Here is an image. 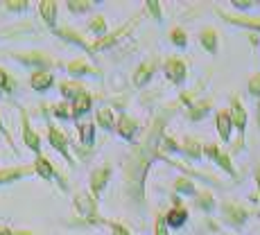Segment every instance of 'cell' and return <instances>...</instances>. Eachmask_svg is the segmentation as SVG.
I'll use <instances>...</instances> for the list:
<instances>
[{
	"instance_id": "6da1fadb",
	"label": "cell",
	"mask_w": 260,
	"mask_h": 235,
	"mask_svg": "<svg viewBox=\"0 0 260 235\" xmlns=\"http://www.w3.org/2000/svg\"><path fill=\"white\" fill-rule=\"evenodd\" d=\"M222 213H224V219H226L231 226H236V228L242 226V224L249 219V215H251V211H249V208L240 206V204H231V202L224 204V206H222Z\"/></svg>"
},
{
	"instance_id": "7a4b0ae2",
	"label": "cell",
	"mask_w": 260,
	"mask_h": 235,
	"mask_svg": "<svg viewBox=\"0 0 260 235\" xmlns=\"http://www.w3.org/2000/svg\"><path fill=\"white\" fill-rule=\"evenodd\" d=\"M231 118H233V127H236L240 143H244V129H247V111H244L242 102L238 97H231Z\"/></svg>"
},
{
	"instance_id": "3957f363",
	"label": "cell",
	"mask_w": 260,
	"mask_h": 235,
	"mask_svg": "<svg viewBox=\"0 0 260 235\" xmlns=\"http://www.w3.org/2000/svg\"><path fill=\"white\" fill-rule=\"evenodd\" d=\"M215 124H217L219 138H222L224 143H229V141H231V129H233L231 109H222V111H217V116H215Z\"/></svg>"
},
{
	"instance_id": "277c9868",
	"label": "cell",
	"mask_w": 260,
	"mask_h": 235,
	"mask_svg": "<svg viewBox=\"0 0 260 235\" xmlns=\"http://www.w3.org/2000/svg\"><path fill=\"white\" fill-rule=\"evenodd\" d=\"M206 154L213 158L215 163L219 165V167L224 170V172H229L231 177H236V170H233V163H231V158H229V154H224L222 149L217 147V145H208V147H206Z\"/></svg>"
},
{
	"instance_id": "5b68a950",
	"label": "cell",
	"mask_w": 260,
	"mask_h": 235,
	"mask_svg": "<svg viewBox=\"0 0 260 235\" xmlns=\"http://www.w3.org/2000/svg\"><path fill=\"white\" fill-rule=\"evenodd\" d=\"M166 75H168L170 79H172L174 84H181L183 79H186V63H183L179 57L168 59V63H166Z\"/></svg>"
},
{
	"instance_id": "8992f818",
	"label": "cell",
	"mask_w": 260,
	"mask_h": 235,
	"mask_svg": "<svg viewBox=\"0 0 260 235\" xmlns=\"http://www.w3.org/2000/svg\"><path fill=\"white\" fill-rule=\"evenodd\" d=\"M199 43L204 46V50H206V52L215 54V52H217V48H219V43H217V32H215L213 27L202 29V34H199Z\"/></svg>"
},
{
	"instance_id": "52a82bcc",
	"label": "cell",
	"mask_w": 260,
	"mask_h": 235,
	"mask_svg": "<svg viewBox=\"0 0 260 235\" xmlns=\"http://www.w3.org/2000/svg\"><path fill=\"white\" fill-rule=\"evenodd\" d=\"M186 219H188V211H186V208H183V206H174L172 211L168 213L166 222H168V226L179 228V226H183V224H186Z\"/></svg>"
},
{
	"instance_id": "ba28073f",
	"label": "cell",
	"mask_w": 260,
	"mask_h": 235,
	"mask_svg": "<svg viewBox=\"0 0 260 235\" xmlns=\"http://www.w3.org/2000/svg\"><path fill=\"white\" fill-rule=\"evenodd\" d=\"M109 174H111V170H109V167H100V170H95V172H93V177H91V186H93V192H95V194L102 192L104 183L109 181Z\"/></svg>"
},
{
	"instance_id": "9c48e42d",
	"label": "cell",
	"mask_w": 260,
	"mask_h": 235,
	"mask_svg": "<svg viewBox=\"0 0 260 235\" xmlns=\"http://www.w3.org/2000/svg\"><path fill=\"white\" fill-rule=\"evenodd\" d=\"M29 84H32L34 91H46V88L52 86V75L50 73H37V75H32Z\"/></svg>"
},
{
	"instance_id": "30bf717a",
	"label": "cell",
	"mask_w": 260,
	"mask_h": 235,
	"mask_svg": "<svg viewBox=\"0 0 260 235\" xmlns=\"http://www.w3.org/2000/svg\"><path fill=\"white\" fill-rule=\"evenodd\" d=\"M23 131H25V143H27V147H32L34 152H41V145H39V138H37V133L29 129V122H27V116H23Z\"/></svg>"
},
{
	"instance_id": "8fae6325",
	"label": "cell",
	"mask_w": 260,
	"mask_h": 235,
	"mask_svg": "<svg viewBox=\"0 0 260 235\" xmlns=\"http://www.w3.org/2000/svg\"><path fill=\"white\" fill-rule=\"evenodd\" d=\"M88 107H91V95L82 93L73 104V116H82L84 111H88Z\"/></svg>"
},
{
	"instance_id": "7c38bea8",
	"label": "cell",
	"mask_w": 260,
	"mask_h": 235,
	"mask_svg": "<svg viewBox=\"0 0 260 235\" xmlns=\"http://www.w3.org/2000/svg\"><path fill=\"white\" fill-rule=\"evenodd\" d=\"M48 136H50V143L54 145V147L59 149V152H66V136H63L59 129H54V127H50V131H48Z\"/></svg>"
},
{
	"instance_id": "4fadbf2b",
	"label": "cell",
	"mask_w": 260,
	"mask_h": 235,
	"mask_svg": "<svg viewBox=\"0 0 260 235\" xmlns=\"http://www.w3.org/2000/svg\"><path fill=\"white\" fill-rule=\"evenodd\" d=\"M208 109H211V102H208V99L192 104V107H190V120H202L208 113Z\"/></svg>"
},
{
	"instance_id": "5bb4252c",
	"label": "cell",
	"mask_w": 260,
	"mask_h": 235,
	"mask_svg": "<svg viewBox=\"0 0 260 235\" xmlns=\"http://www.w3.org/2000/svg\"><path fill=\"white\" fill-rule=\"evenodd\" d=\"M75 202H77L79 213H84V215H93L95 213V204L86 197V194H77V197H75Z\"/></svg>"
},
{
	"instance_id": "9a60e30c",
	"label": "cell",
	"mask_w": 260,
	"mask_h": 235,
	"mask_svg": "<svg viewBox=\"0 0 260 235\" xmlns=\"http://www.w3.org/2000/svg\"><path fill=\"white\" fill-rule=\"evenodd\" d=\"M183 152L188 154L190 158H199L202 156V145H199L197 141H192V138H186V143H183Z\"/></svg>"
},
{
	"instance_id": "2e32d148",
	"label": "cell",
	"mask_w": 260,
	"mask_h": 235,
	"mask_svg": "<svg viewBox=\"0 0 260 235\" xmlns=\"http://www.w3.org/2000/svg\"><path fill=\"white\" fill-rule=\"evenodd\" d=\"M154 73V61H147V63H143L141 68L136 71V84H145L149 79V75Z\"/></svg>"
},
{
	"instance_id": "e0dca14e",
	"label": "cell",
	"mask_w": 260,
	"mask_h": 235,
	"mask_svg": "<svg viewBox=\"0 0 260 235\" xmlns=\"http://www.w3.org/2000/svg\"><path fill=\"white\" fill-rule=\"evenodd\" d=\"M134 131H136V124L132 122L127 116H122L120 118V136H124V138H132L134 136Z\"/></svg>"
},
{
	"instance_id": "ac0fdd59",
	"label": "cell",
	"mask_w": 260,
	"mask_h": 235,
	"mask_svg": "<svg viewBox=\"0 0 260 235\" xmlns=\"http://www.w3.org/2000/svg\"><path fill=\"white\" fill-rule=\"evenodd\" d=\"M41 14H43V18L52 25L54 16H57V3H41Z\"/></svg>"
},
{
	"instance_id": "d6986e66",
	"label": "cell",
	"mask_w": 260,
	"mask_h": 235,
	"mask_svg": "<svg viewBox=\"0 0 260 235\" xmlns=\"http://www.w3.org/2000/svg\"><path fill=\"white\" fill-rule=\"evenodd\" d=\"M197 206L204 208V211H213V206H215L213 194L211 192H199L197 194Z\"/></svg>"
},
{
	"instance_id": "ffe728a7",
	"label": "cell",
	"mask_w": 260,
	"mask_h": 235,
	"mask_svg": "<svg viewBox=\"0 0 260 235\" xmlns=\"http://www.w3.org/2000/svg\"><path fill=\"white\" fill-rule=\"evenodd\" d=\"M29 170H3L0 172V183H7L12 181V179H21L23 174H27Z\"/></svg>"
},
{
	"instance_id": "44dd1931",
	"label": "cell",
	"mask_w": 260,
	"mask_h": 235,
	"mask_svg": "<svg viewBox=\"0 0 260 235\" xmlns=\"http://www.w3.org/2000/svg\"><path fill=\"white\" fill-rule=\"evenodd\" d=\"M98 122L102 124V127H107V129H113V111H109V109H100Z\"/></svg>"
},
{
	"instance_id": "7402d4cb",
	"label": "cell",
	"mask_w": 260,
	"mask_h": 235,
	"mask_svg": "<svg viewBox=\"0 0 260 235\" xmlns=\"http://www.w3.org/2000/svg\"><path fill=\"white\" fill-rule=\"evenodd\" d=\"M170 39H172V43H174V46H179V48H183V46H186V32H183V29L181 27H174L172 29V32H170Z\"/></svg>"
},
{
	"instance_id": "603a6c76",
	"label": "cell",
	"mask_w": 260,
	"mask_h": 235,
	"mask_svg": "<svg viewBox=\"0 0 260 235\" xmlns=\"http://www.w3.org/2000/svg\"><path fill=\"white\" fill-rule=\"evenodd\" d=\"M37 172L41 174V177L50 179V177H52V165H50L43 156H39V161H37Z\"/></svg>"
},
{
	"instance_id": "cb8c5ba5",
	"label": "cell",
	"mask_w": 260,
	"mask_h": 235,
	"mask_svg": "<svg viewBox=\"0 0 260 235\" xmlns=\"http://www.w3.org/2000/svg\"><path fill=\"white\" fill-rule=\"evenodd\" d=\"M249 93L253 95V97H260V73H256L251 79H249Z\"/></svg>"
},
{
	"instance_id": "d4e9b609",
	"label": "cell",
	"mask_w": 260,
	"mask_h": 235,
	"mask_svg": "<svg viewBox=\"0 0 260 235\" xmlns=\"http://www.w3.org/2000/svg\"><path fill=\"white\" fill-rule=\"evenodd\" d=\"M79 129H82V138H84V143L91 145V143H93V124H91V122L79 124Z\"/></svg>"
},
{
	"instance_id": "484cf974",
	"label": "cell",
	"mask_w": 260,
	"mask_h": 235,
	"mask_svg": "<svg viewBox=\"0 0 260 235\" xmlns=\"http://www.w3.org/2000/svg\"><path fill=\"white\" fill-rule=\"evenodd\" d=\"M177 190L179 192H188V194H194V186L188 181V179H179L177 181Z\"/></svg>"
},
{
	"instance_id": "4316f807",
	"label": "cell",
	"mask_w": 260,
	"mask_h": 235,
	"mask_svg": "<svg viewBox=\"0 0 260 235\" xmlns=\"http://www.w3.org/2000/svg\"><path fill=\"white\" fill-rule=\"evenodd\" d=\"M233 7L240 9V12H247V9H251V7H256L258 3H251V0H233Z\"/></svg>"
},
{
	"instance_id": "83f0119b",
	"label": "cell",
	"mask_w": 260,
	"mask_h": 235,
	"mask_svg": "<svg viewBox=\"0 0 260 235\" xmlns=\"http://www.w3.org/2000/svg\"><path fill=\"white\" fill-rule=\"evenodd\" d=\"M61 91H63V95H66V97H68V93H77V95H82V86H79V84H61Z\"/></svg>"
},
{
	"instance_id": "f1b7e54d",
	"label": "cell",
	"mask_w": 260,
	"mask_h": 235,
	"mask_svg": "<svg viewBox=\"0 0 260 235\" xmlns=\"http://www.w3.org/2000/svg\"><path fill=\"white\" fill-rule=\"evenodd\" d=\"M91 29H95V32H102V29H107V23H104V18H102V16L93 18V23H91Z\"/></svg>"
},
{
	"instance_id": "f546056e",
	"label": "cell",
	"mask_w": 260,
	"mask_h": 235,
	"mask_svg": "<svg viewBox=\"0 0 260 235\" xmlns=\"http://www.w3.org/2000/svg\"><path fill=\"white\" fill-rule=\"evenodd\" d=\"M156 235H168V222L163 217L156 219Z\"/></svg>"
},
{
	"instance_id": "4dcf8cb0",
	"label": "cell",
	"mask_w": 260,
	"mask_h": 235,
	"mask_svg": "<svg viewBox=\"0 0 260 235\" xmlns=\"http://www.w3.org/2000/svg\"><path fill=\"white\" fill-rule=\"evenodd\" d=\"M0 88H12V79L3 68H0Z\"/></svg>"
},
{
	"instance_id": "1f68e13d",
	"label": "cell",
	"mask_w": 260,
	"mask_h": 235,
	"mask_svg": "<svg viewBox=\"0 0 260 235\" xmlns=\"http://www.w3.org/2000/svg\"><path fill=\"white\" fill-rule=\"evenodd\" d=\"M147 9L154 14L156 18H161V7H158V3H147Z\"/></svg>"
},
{
	"instance_id": "d6a6232c",
	"label": "cell",
	"mask_w": 260,
	"mask_h": 235,
	"mask_svg": "<svg viewBox=\"0 0 260 235\" xmlns=\"http://www.w3.org/2000/svg\"><path fill=\"white\" fill-rule=\"evenodd\" d=\"M113 235H129L127 228H122L120 224H113Z\"/></svg>"
},
{
	"instance_id": "836d02e7",
	"label": "cell",
	"mask_w": 260,
	"mask_h": 235,
	"mask_svg": "<svg viewBox=\"0 0 260 235\" xmlns=\"http://www.w3.org/2000/svg\"><path fill=\"white\" fill-rule=\"evenodd\" d=\"M253 179H256V186H258V197H260V165L256 167V174H253Z\"/></svg>"
},
{
	"instance_id": "e575fe53",
	"label": "cell",
	"mask_w": 260,
	"mask_h": 235,
	"mask_svg": "<svg viewBox=\"0 0 260 235\" xmlns=\"http://www.w3.org/2000/svg\"><path fill=\"white\" fill-rule=\"evenodd\" d=\"M256 124H258V129H260V102H258V107H256Z\"/></svg>"
},
{
	"instance_id": "d590c367",
	"label": "cell",
	"mask_w": 260,
	"mask_h": 235,
	"mask_svg": "<svg viewBox=\"0 0 260 235\" xmlns=\"http://www.w3.org/2000/svg\"><path fill=\"white\" fill-rule=\"evenodd\" d=\"M0 131H3V133H5V127H3V122H0Z\"/></svg>"
},
{
	"instance_id": "8d00e7d4",
	"label": "cell",
	"mask_w": 260,
	"mask_h": 235,
	"mask_svg": "<svg viewBox=\"0 0 260 235\" xmlns=\"http://www.w3.org/2000/svg\"><path fill=\"white\" fill-rule=\"evenodd\" d=\"M14 235H29V233H23V231H21V233H14Z\"/></svg>"
}]
</instances>
